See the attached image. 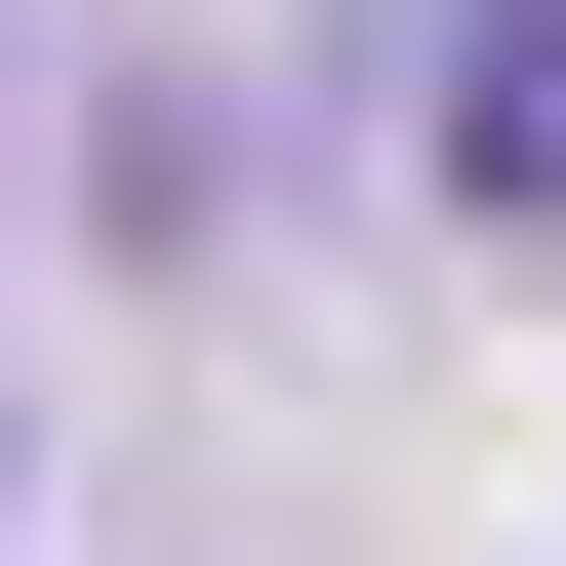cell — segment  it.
I'll return each mask as SVG.
<instances>
[{"label":"cell","instance_id":"6da1fadb","mask_svg":"<svg viewBox=\"0 0 566 566\" xmlns=\"http://www.w3.org/2000/svg\"><path fill=\"white\" fill-rule=\"evenodd\" d=\"M446 202L566 243V0H446Z\"/></svg>","mask_w":566,"mask_h":566}]
</instances>
